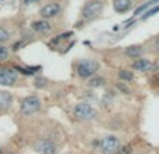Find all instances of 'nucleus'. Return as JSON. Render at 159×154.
<instances>
[{
    "instance_id": "f257e3e1",
    "label": "nucleus",
    "mask_w": 159,
    "mask_h": 154,
    "mask_svg": "<svg viewBox=\"0 0 159 154\" xmlns=\"http://www.w3.org/2000/svg\"><path fill=\"white\" fill-rule=\"evenodd\" d=\"M73 115L80 120H92L97 116V110L94 108H92L90 105H87V103L82 102L73 108Z\"/></svg>"
},
{
    "instance_id": "f03ea898",
    "label": "nucleus",
    "mask_w": 159,
    "mask_h": 154,
    "mask_svg": "<svg viewBox=\"0 0 159 154\" xmlns=\"http://www.w3.org/2000/svg\"><path fill=\"white\" fill-rule=\"evenodd\" d=\"M120 148V139L116 136H107L100 140L99 151L102 154H114Z\"/></svg>"
},
{
    "instance_id": "7ed1b4c3",
    "label": "nucleus",
    "mask_w": 159,
    "mask_h": 154,
    "mask_svg": "<svg viewBox=\"0 0 159 154\" xmlns=\"http://www.w3.org/2000/svg\"><path fill=\"white\" fill-rule=\"evenodd\" d=\"M99 70V62L96 60H83L78 64V75L80 78H89Z\"/></svg>"
},
{
    "instance_id": "20e7f679",
    "label": "nucleus",
    "mask_w": 159,
    "mask_h": 154,
    "mask_svg": "<svg viewBox=\"0 0 159 154\" xmlns=\"http://www.w3.org/2000/svg\"><path fill=\"white\" fill-rule=\"evenodd\" d=\"M103 10V2L102 0H90L84 4L83 10H82V16L86 20H92V18L97 17L100 12Z\"/></svg>"
},
{
    "instance_id": "39448f33",
    "label": "nucleus",
    "mask_w": 159,
    "mask_h": 154,
    "mask_svg": "<svg viewBox=\"0 0 159 154\" xmlns=\"http://www.w3.org/2000/svg\"><path fill=\"white\" fill-rule=\"evenodd\" d=\"M21 112L24 115H33L41 109V102L37 96H27L21 100Z\"/></svg>"
},
{
    "instance_id": "423d86ee",
    "label": "nucleus",
    "mask_w": 159,
    "mask_h": 154,
    "mask_svg": "<svg viewBox=\"0 0 159 154\" xmlns=\"http://www.w3.org/2000/svg\"><path fill=\"white\" fill-rule=\"evenodd\" d=\"M17 82V72L13 68L0 70V85L2 86H13Z\"/></svg>"
},
{
    "instance_id": "0eeeda50",
    "label": "nucleus",
    "mask_w": 159,
    "mask_h": 154,
    "mask_svg": "<svg viewBox=\"0 0 159 154\" xmlns=\"http://www.w3.org/2000/svg\"><path fill=\"white\" fill-rule=\"evenodd\" d=\"M35 150L41 154H55L57 153V146L48 139H39L34 144Z\"/></svg>"
},
{
    "instance_id": "6e6552de",
    "label": "nucleus",
    "mask_w": 159,
    "mask_h": 154,
    "mask_svg": "<svg viewBox=\"0 0 159 154\" xmlns=\"http://www.w3.org/2000/svg\"><path fill=\"white\" fill-rule=\"evenodd\" d=\"M61 13V4L57 2H52V3L45 4L44 7H41L39 10V16L42 18H52L55 16H58Z\"/></svg>"
},
{
    "instance_id": "1a4fd4ad",
    "label": "nucleus",
    "mask_w": 159,
    "mask_h": 154,
    "mask_svg": "<svg viewBox=\"0 0 159 154\" xmlns=\"http://www.w3.org/2000/svg\"><path fill=\"white\" fill-rule=\"evenodd\" d=\"M31 28L37 33H41V34H45V33H49L52 30V26L49 24L47 20H37V21H33L31 24Z\"/></svg>"
},
{
    "instance_id": "9d476101",
    "label": "nucleus",
    "mask_w": 159,
    "mask_h": 154,
    "mask_svg": "<svg viewBox=\"0 0 159 154\" xmlns=\"http://www.w3.org/2000/svg\"><path fill=\"white\" fill-rule=\"evenodd\" d=\"M132 2L131 0H113V7L117 13H125L131 9Z\"/></svg>"
},
{
    "instance_id": "9b49d317",
    "label": "nucleus",
    "mask_w": 159,
    "mask_h": 154,
    "mask_svg": "<svg viewBox=\"0 0 159 154\" xmlns=\"http://www.w3.org/2000/svg\"><path fill=\"white\" fill-rule=\"evenodd\" d=\"M132 68L137 71H141V72H145V71H151L153 68L152 62H151L149 60H138V61H135L134 64H132Z\"/></svg>"
},
{
    "instance_id": "f8f14e48",
    "label": "nucleus",
    "mask_w": 159,
    "mask_h": 154,
    "mask_svg": "<svg viewBox=\"0 0 159 154\" xmlns=\"http://www.w3.org/2000/svg\"><path fill=\"white\" fill-rule=\"evenodd\" d=\"M11 102H13L11 94H9V92H6V91H0V109H2V110L9 109Z\"/></svg>"
},
{
    "instance_id": "ddd939ff",
    "label": "nucleus",
    "mask_w": 159,
    "mask_h": 154,
    "mask_svg": "<svg viewBox=\"0 0 159 154\" xmlns=\"http://www.w3.org/2000/svg\"><path fill=\"white\" fill-rule=\"evenodd\" d=\"M142 52H144V50H142L139 46H129L125 48V55H128V57H131V58L141 57Z\"/></svg>"
},
{
    "instance_id": "4468645a",
    "label": "nucleus",
    "mask_w": 159,
    "mask_h": 154,
    "mask_svg": "<svg viewBox=\"0 0 159 154\" xmlns=\"http://www.w3.org/2000/svg\"><path fill=\"white\" fill-rule=\"evenodd\" d=\"M118 76H120L121 81L124 82H131L134 79V75H132L131 71H127V70H120L118 71Z\"/></svg>"
},
{
    "instance_id": "2eb2a0df",
    "label": "nucleus",
    "mask_w": 159,
    "mask_h": 154,
    "mask_svg": "<svg viewBox=\"0 0 159 154\" xmlns=\"http://www.w3.org/2000/svg\"><path fill=\"white\" fill-rule=\"evenodd\" d=\"M104 84H106V81L103 78H93L87 82V85H89L90 88H99V86H103Z\"/></svg>"
},
{
    "instance_id": "dca6fc26",
    "label": "nucleus",
    "mask_w": 159,
    "mask_h": 154,
    "mask_svg": "<svg viewBox=\"0 0 159 154\" xmlns=\"http://www.w3.org/2000/svg\"><path fill=\"white\" fill-rule=\"evenodd\" d=\"M9 40H10V33L4 27L0 26V44H2V42L9 41Z\"/></svg>"
},
{
    "instance_id": "f3484780",
    "label": "nucleus",
    "mask_w": 159,
    "mask_h": 154,
    "mask_svg": "<svg viewBox=\"0 0 159 154\" xmlns=\"http://www.w3.org/2000/svg\"><path fill=\"white\" fill-rule=\"evenodd\" d=\"M7 57H9V50L0 44V61H6Z\"/></svg>"
},
{
    "instance_id": "a211bd4d",
    "label": "nucleus",
    "mask_w": 159,
    "mask_h": 154,
    "mask_svg": "<svg viewBox=\"0 0 159 154\" xmlns=\"http://www.w3.org/2000/svg\"><path fill=\"white\" fill-rule=\"evenodd\" d=\"M131 146L129 144H127V146H123V147H121L120 146V148H118V151L117 153L118 154H131Z\"/></svg>"
},
{
    "instance_id": "6ab92c4d",
    "label": "nucleus",
    "mask_w": 159,
    "mask_h": 154,
    "mask_svg": "<svg viewBox=\"0 0 159 154\" xmlns=\"http://www.w3.org/2000/svg\"><path fill=\"white\" fill-rule=\"evenodd\" d=\"M156 13H159V4H158V6H155V7H153V9L148 10V12L144 14V17H142V18H148V17H151V16L156 14Z\"/></svg>"
},
{
    "instance_id": "aec40b11",
    "label": "nucleus",
    "mask_w": 159,
    "mask_h": 154,
    "mask_svg": "<svg viewBox=\"0 0 159 154\" xmlns=\"http://www.w3.org/2000/svg\"><path fill=\"white\" fill-rule=\"evenodd\" d=\"M34 85H35L37 88H44V86H47V79H44V78H37L35 82H34Z\"/></svg>"
},
{
    "instance_id": "412c9836",
    "label": "nucleus",
    "mask_w": 159,
    "mask_h": 154,
    "mask_svg": "<svg viewBox=\"0 0 159 154\" xmlns=\"http://www.w3.org/2000/svg\"><path fill=\"white\" fill-rule=\"evenodd\" d=\"M117 86H118V88H120V89H121V91H123V92H124V94H129V89H128V88H127V86H125V85H123V84H118V85H117Z\"/></svg>"
},
{
    "instance_id": "4be33fe9",
    "label": "nucleus",
    "mask_w": 159,
    "mask_h": 154,
    "mask_svg": "<svg viewBox=\"0 0 159 154\" xmlns=\"http://www.w3.org/2000/svg\"><path fill=\"white\" fill-rule=\"evenodd\" d=\"M38 0H24V3L25 4H33V3H37Z\"/></svg>"
},
{
    "instance_id": "5701e85b",
    "label": "nucleus",
    "mask_w": 159,
    "mask_h": 154,
    "mask_svg": "<svg viewBox=\"0 0 159 154\" xmlns=\"http://www.w3.org/2000/svg\"><path fill=\"white\" fill-rule=\"evenodd\" d=\"M155 48L159 51V37H158V38H156V41H155Z\"/></svg>"
}]
</instances>
